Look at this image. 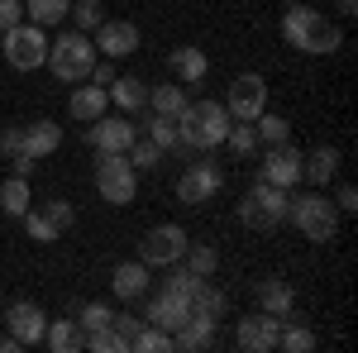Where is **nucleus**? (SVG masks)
Instances as JSON below:
<instances>
[{
    "instance_id": "nucleus-1",
    "label": "nucleus",
    "mask_w": 358,
    "mask_h": 353,
    "mask_svg": "<svg viewBox=\"0 0 358 353\" xmlns=\"http://www.w3.org/2000/svg\"><path fill=\"white\" fill-rule=\"evenodd\" d=\"M282 38L296 48V53H310V57H330L339 53V43H344V34L334 24L330 15H320L315 5H287V15H282Z\"/></svg>"
},
{
    "instance_id": "nucleus-2",
    "label": "nucleus",
    "mask_w": 358,
    "mask_h": 353,
    "mask_svg": "<svg viewBox=\"0 0 358 353\" xmlns=\"http://www.w3.org/2000/svg\"><path fill=\"white\" fill-rule=\"evenodd\" d=\"M229 110L224 101H187V110L177 115V134H182V148H192V153H210V148H220L224 134H229Z\"/></svg>"
},
{
    "instance_id": "nucleus-3",
    "label": "nucleus",
    "mask_w": 358,
    "mask_h": 353,
    "mask_svg": "<svg viewBox=\"0 0 358 353\" xmlns=\"http://www.w3.org/2000/svg\"><path fill=\"white\" fill-rule=\"evenodd\" d=\"M43 67L53 72L57 82H67V86L86 82L91 67H96V43H91V34H82V29H62L53 43H48Z\"/></svg>"
},
{
    "instance_id": "nucleus-4",
    "label": "nucleus",
    "mask_w": 358,
    "mask_h": 353,
    "mask_svg": "<svg viewBox=\"0 0 358 353\" xmlns=\"http://www.w3.org/2000/svg\"><path fill=\"white\" fill-rule=\"evenodd\" d=\"M287 219L296 224V234L310 239V244H334V234H339V206H334L330 196H320V191L292 196L287 201Z\"/></svg>"
},
{
    "instance_id": "nucleus-5",
    "label": "nucleus",
    "mask_w": 358,
    "mask_h": 353,
    "mask_svg": "<svg viewBox=\"0 0 358 353\" xmlns=\"http://www.w3.org/2000/svg\"><path fill=\"white\" fill-rule=\"evenodd\" d=\"M287 201H292V191L273 187V182H253L244 196V206H239V224H248V229H277L282 219H287Z\"/></svg>"
},
{
    "instance_id": "nucleus-6",
    "label": "nucleus",
    "mask_w": 358,
    "mask_h": 353,
    "mask_svg": "<svg viewBox=\"0 0 358 353\" xmlns=\"http://www.w3.org/2000/svg\"><path fill=\"white\" fill-rule=\"evenodd\" d=\"M96 191H101V201H110V206H129L138 196V172L129 167L124 153H101V158H96Z\"/></svg>"
},
{
    "instance_id": "nucleus-7",
    "label": "nucleus",
    "mask_w": 358,
    "mask_h": 353,
    "mask_svg": "<svg viewBox=\"0 0 358 353\" xmlns=\"http://www.w3.org/2000/svg\"><path fill=\"white\" fill-rule=\"evenodd\" d=\"M187 244H192V234H187L182 224H153V229L138 239V263H143V268H172V263H182Z\"/></svg>"
},
{
    "instance_id": "nucleus-8",
    "label": "nucleus",
    "mask_w": 358,
    "mask_h": 353,
    "mask_svg": "<svg viewBox=\"0 0 358 353\" xmlns=\"http://www.w3.org/2000/svg\"><path fill=\"white\" fill-rule=\"evenodd\" d=\"M43 57H48V34H43L38 24L5 29V62H10L15 72H34V67H43Z\"/></svg>"
},
{
    "instance_id": "nucleus-9",
    "label": "nucleus",
    "mask_w": 358,
    "mask_h": 353,
    "mask_svg": "<svg viewBox=\"0 0 358 353\" xmlns=\"http://www.w3.org/2000/svg\"><path fill=\"white\" fill-rule=\"evenodd\" d=\"M224 110H229V120H258L268 110V82L258 72H239L224 91Z\"/></svg>"
},
{
    "instance_id": "nucleus-10",
    "label": "nucleus",
    "mask_w": 358,
    "mask_h": 353,
    "mask_svg": "<svg viewBox=\"0 0 358 353\" xmlns=\"http://www.w3.org/2000/svg\"><path fill=\"white\" fill-rule=\"evenodd\" d=\"M224 187V172L210 158H196L182 177H177V201L182 206H206V201H215V191Z\"/></svg>"
},
{
    "instance_id": "nucleus-11",
    "label": "nucleus",
    "mask_w": 358,
    "mask_h": 353,
    "mask_svg": "<svg viewBox=\"0 0 358 353\" xmlns=\"http://www.w3.org/2000/svg\"><path fill=\"white\" fill-rule=\"evenodd\" d=\"M187 315H192V296H187V291H177V287L153 291L148 305H143V320H148V325H158V329H167V334H177V329L187 325Z\"/></svg>"
},
{
    "instance_id": "nucleus-12",
    "label": "nucleus",
    "mask_w": 358,
    "mask_h": 353,
    "mask_svg": "<svg viewBox=\"0 0 358 353\" xmlns=\"http://www.w3.org/2000/svg\"><path fill=\"white\" fill-rule=\"evenodd\" d=\"M134 138H138V129L124 115H101V120H91V129H86V143H91L96 153H129Z\"/></svg>"
},
{
    "instance_id": "nucleus-13",
    "label": "nucleus",
    "mask_w": 358,
    "mask_h": 353,
    "mask_svg": "<svg viewBox=\"0 0 358 353\" xmlns=\"http://www.w3.org/2000/svg\"><path fill=\"white\" fill-rule=\"evenodd\" d=\"M301 148H292V143H277V148H268L263 153V182H273V187H282V191H292L296 182H301Z\"/></svg>"
},
{
    "instance_id": "nucleus-14",
    "label": "nucleus",
    "mask_w": 358,
    "mask_h": 353,
    "mask_svg": "<svg viewBox=\"0 0 358 353\" xmlns=\"http://www.w3.org/2000/svg\"><path fill=\"white\" fill-rule=\"evenodd\" d=\"M277 329H282V320L268 315V310H258V315H244V320H239L234 344H239L244 353H273L277 349Z\"/></svg>"
},
{
    "instance_id": "nucleus-15",
    "label": "nucleus",
    "mask_w": 358,
    "mask_h": 353,
    "mask_svg": "<svg viewBox=\"0 0 358 353\" xmlns=\"http://www.w3.org/2000/svg\"><path fill=\"white\" fill-rule=\"evenodd\" d=\"M96 53L101 57H129L138 53V24H129V20H101V29H96Z\"/></svg>"
},
{
    "instance_id": "nucleus-16",
    "label": "nucleus",
    "mask_w": 358,
    "mask_h": 353,
    "mask_svg": "<svg viewBox=\"0 0 358 353\" xmlns=\"http://www.w3.org/2000/svg\"><path fill=\"white\" fill-rule=\"evenodd\" d=\"M5 325H10V334L20 339V349H29V344H43V325H48V315H43L34 301H15V305L5 310Z\"/></svg>"
},
{
    "instance_id": "nucleus-17",
    "label": "nucleus",
    "mask_w": 358,
    "mask_h": 353,
    "mask_svg": "<svg viewBox=\"0 0 358 353\" xmlns=\"http://www.w3.org/2000/svg\"><path fill=\"white\" fill-rule=\"evenodd\" d=\"M20 148H24L34 163H38V158H53L57 148H62V124H57V120H34V124H20Z\"/></svg>"
},
{
    "instance_id": "nucleus-18",
    "label": "nucleus",
    "mask_w": 358,
    "mask_h": 353,
    "mask_svg": "<svg viewBox=\"0 0 358 353\" xmlns=\"http://www.w3.org/2000/svg\"><path fill=\"white\" fill-rule=\"evenodd\" d=\"M106 110H110V91H106V86H96L91 77H86V82H77V91L67 96V115H72V120H82V124L101 120Z\"/></svg>"
},
{
    "instance_id": "nucleus-19",
    "label": "nucleus",
    "mask_w": 358,
    "mask_h": 353,
    "mask_svg": "<svg viewBox=\"0 0 358 353\" xmlns=\"http://www.w3.org/2000/svg\"><path fill=\"white\" fill-rule=\"evenodd\" d=\"M167 67H172V82L196 86V82H206V72H210V57L201 53L196 43H182V48H172V53H167Z\"/></svg>"
},
{
    "instance_id": "nucleus-20",
    "label": "nucleus",
    "mask_w": 358,
    "mask_h": 353,
    "mask_svg": "<svg viewBox=\"0 0 358 353\" xmlns=\"http://www.w3.org/2000/svg\"><path fill=\"white\" fill-rule=\"evenodd\" d=\"M258 310H268V315H277V320H287V315L296 310V287L282 282V277H263V282H258Z\"/></svg>"
},
{
    "instance_id": "nucleus-21",
    "label": "nucleus",
    "mask_w": 358,
    "mask_h": 353,
    "mask_svg": "<svg viewBox=\"0 0 358 353\" xmlns=\"http://www.w3.org/2000/svg\"><path fill=\"white\" fill-rule=\"evenodd\" d=\"M334 177H339V148L320 143L315 153L301 158V182H310V187H330Z\"/></svg>"
},
{
    "instance_id": "nucleus-22",
    "label": "nucleus",
    "mask_w": 358,
    "mask_h": 353,
    "mask_svg": "<svg viewBox=\"0 0 358 353\" xmlns=\"http://www.w3.org/2000/svg\"><path fill=\"white\" fill-rule=\"evenodd\" d=\"M215 320H206V315H187V325L177 329V334H172V349H182V353H201V349H210V344H215Z\"/></svg>"
},
{
    "instance_id": "nucleus-23",
    "label": "nucleus",
    "mask_w": 358,
    "mask_h": 353,
    "mask_svg": "<svg viewBox=\"0 0 358 353\" xmlns=\"http://www.w3.org/2000/svg\"><path fill=\"white\" fill-rule=\"evenodd\" d=\"M148 282H153V277H148V268H143L138 258H129V263H120V268L110 272V291L120 301H138L148 291Z\"/></svg>"
},
{
    "instance_id": "nucleus-24",
    "label": "nucleus",
    "mask_w": 358,
    "mask_h": 353,
    "mask_svg": "<svg viewBox=\"0 0 358 353\" xmlns=\"http://www.w3.org/2000/svg\"><path fill=\"white\" fill-rule=\"evenodd\" d=\"M106 91H110V106H120L124 115L148 106V82H138V77H115Z\"/></svg>"
},
{
    "instance_id": "nucleus-25",
    "label": "nucleus",
    "mask_w": 358,
    "mask_h": 353,
    "mask_svg": "<svg viewBox=\"0 0 358 353\" xmlns=\"http://www.w3.org/2000/svg\"><path fill=\"white\" fill-rule=\"evenodd\" d=\"M138 134L153 138V143H158L163 153H187V148H182V134H177V120H172V115H148Z\"/></svg>"
},
{
    "instance_id": "nucleus-26",
    "label": "nucleus",
    "mask_w": 358,
    "mask_h": 353,
    "mask_svg": "<svg viewBox=\"0 0 358 353\" xmlns=\"http://www.w3.org/2000/svg\"><path fill=\"white\" fill-rule=\"evenodd\" d=\"M82 325H77V320H48V325H43V344H48V349L53 353H77L82 349Z\"/></svg>"
},
{
    "instance_id": "nucleus-27",
    "label": "nucleus",
    "mask_w": 358,
    "mask_h": 353,
    "mask_svg": "<svg viewBox=\"0 0 358 353\" xmlns=\"http://www.w3.org/2000/svg\"><path fill=\"white\" fill-rule=\"evenodd\" d=\"M29 206H34V191H29V177H15V172H10V177H5V187H0V210H5V215H24Z\"/></svg>"
},
{
    "instance_id": "nucleus-28",
    "label": "nucleus",
    "mask_w": 358,
    "mask_h": 353,
    "mask_svg": "<svg viewBox=\"0 0 358 353\" xmlns=\"http://www.w3.org/2000/svg\"><path fill=\"white\" fill-rule=\"evenodd\" d=\"M148 106H153V115H182L187 110V91H182V82H163V86H148Z\"/></svg>"
},
{
    "instance_id": "nucleus-29",
    "label": "nucleus",
    "mask_w": 358,
    "mask_h": 353,
    "mask_svg": "<svg viewBox=\"0 0 358 353\" xmlns=\"http://www.w3.org/2000/svg\"><path fill=\"white\" fill-rule=\"evenodd\" d=\"M192 310L220 325V320H224V310H229V301H224V291H220V287H210V277H206V282L196 287V296H192Z\"/></svg>"
},
{
    "instance_id": "nucleus-30",
    "label": "nucleus",
    "mask_w": 358,
    "mask_h": 353,
    "mask_svg": "<svg viewBox=\"0 0 358 353\" xmlns=\"http://www.w3.org/2000/svg\"><path fill=\"white\" fill-rule=\"evenodd\" d=\"M67 10H72V0H24L29 24H38V29L62 24V20H67Z\"/></svg>"
},
{
    "instance_id": "nucleus-31",
    "label": "nucleus",
    "mask_w": 358,
    "mask_h": 353,
    "mask_svg": "<svg viewBox=\"0 0 358 353\" xmlns=\"http://www.w3.org/2000/svg\"><path fill=\"white\" fill-rule=\"evenodd\" d=\"M277 349H287V353H310L315 349V329H306L301 320H282V329H277Z\"/></svg>"
},
{
    "instance_id": "nucleus-32",
    "label": "nucleus",
    "mask_w": 358,
    "mask_h": 353,
    "mask_svg": "<svg viewBox=\"0 0 358 353\" xmlns=\"http://www.w3.org/2000/svg\"><path fill=\"white\" fill-rule=\"evenodd\" d=\"M253 129H258V143H263V148H277V143H292V124H287L282 115H268V110H263V115L253 120Z\"/></svg>"
},
{
    "instance_id": "nucleus-33",
    "label": "nucleus",
    "mask_w": 358,
    "mask_h": 353,
    "mask_svg": "<svg viewBox=\"0 0 358 353\" xmlns=\"http://www.w3.org/2000/svg\"><path fill=\"white\" fill-rule=\"evenodd\" d=\"M182 263H187L196 277H215V268H220V248L215 244H187Z\"/></svg>"
},
{
    "instance_id": "nucleus-34",
    "label": "nucleus",
    "mask_w": 358,
    "mask_h": 353,
    "mask_svg": "<svg viewBox=\"0 0 358 353\" xmlns=\"http://www.w3.org/2000/svg\"><path fill=\"white\" fill-rule=\"evenodd\" d=\"M129 349H134V353H172V334L143 320V325H138V334L129 339Z\"/></svg>"
},
{
    "instance_id": "nucleus-35",
    "label": "nucleus",
    "mask_w": 358,
    "mask_h": 353,
    "mask_svg": "<svg viewBox=\"0 0 358 353\" xmlns=\"http://www.w3.org/2000/svg\"><path fill=\"white\" fill-rule=\"evenodd\" d=\"M20 219H24V229H29V239H34V244H57V239H62V229H57V224L43 215L38 206H29Z\"/></svg>"
},
{
    "instance_id": "nucleus-36",
    "label": "nucleus",
    "mask_w": 358,
    "mask_h": 353,
    "mask_svg": "<svg viewBox=\"0 0 358 353\" xmlns=\"http://www.w3.org/2000/svg\"><path fill=\"white\" fill-rule=\"evenodd\" d=\"M224 148H229L234 158H248V153L258 148V129H253V120H234L229 134H224Z\"/></svg>"
},
{
    "instance_id": "nucleus-37",
    "label": "nucleus",
    "mask_w": 358,
    "mask_h": 353,
    "mask_svg": "<svg viewBox=\"0 0 358 353\" xmlns=\"http://www.w3.org/2000/svg\"><path fill=\"white\" fill-rule=\"evenodd\" d=\"M67 20L82 29V34H96V29H101V20H106V5H101V0H72Z\"/></svg>"
},
{
    "instance_id": "nucleus-38",
    "label": "nucleus",
    "mask_w": 358,
    "mask_h": 353,
    "mask_svg": "<svg viewBox=\"0 0 358 353\" xmlns=\"http://www.w3.org/2000/svg\"><path fill=\"white\" fill-rule=\"evenodd\" d=\"M124 158H129V167H134V172H153V167L163 163V148H158L153 138L138 134L134 143H129V153H124Z\"/></svg>"
},
{
    "instance_id": "nucleus-39",
    "label": "nucleus",
    "mask_w": 358,
    "mask_h": 353,
    "mask_svg": "<svg viewBox=\"0 0 358 353\" xmlns=\"http://www.w3.org/2000/svg\"><path fill=\"white\" fill-rule=\"evenodd\" d=\"M115 320V310L106 305V301H86L82 310H77V325H82V334H91V329H106Z\"/></svg>"
},
{
    "instance_id": "nucleus-40",
    "label": "nucleus",
    "mask_w": 358,
    "mask_h": 353,
    "mask_svg": "<svg viewBox=\"0 0 358 353\" xmlns=\"http://www.w3.org/2000/svg\"><path fill=\"white\" fill-rule=\"evenodd\" d=\"M82 349H91V353H124V344H120L115 329L106 325V329H91V334L82 339Z\"/></svg>"
},
{
    "instance_id": "nucleus-41",
    "label": "nucleus",
    "mask_w": 358,
    "mask_h": 353,
    "mask_svg": "<svg viewBox=\"0 0 358 353\" xmlns=\"http://www.w3.org/2000/svg\"><path fill=\"white\" fill-rule=\"evenodd\" d=\"M38 210L53 219L57 229H72V219H77V206H72V201H62V196H53V201H48V206H38Z\"/></svg>"
},
{
    "instance_id": "nucleus-42",
    "label": "nucleus",
    "mask_w": 358,
    "mask_h": 353,
    "mask_svg": "<svg viewBox=\"0 0 358 353\" xmlns=\"http://www.w3.org/2000/svg\"><path fill=\"white\" fill-rule=\"evenodd\" d=\"M138 325H143V320H138V315H115V320H110L115 339H120V344H124V353H129V339H134V334H138Z\"/></svg>"
},
{
    "instance_id": "nucleus-43",
    "label": "nucleus",
    "mask_w": 358,
    "mask_h": 353,
    "mask_svg": "<svg viewBox=\"0 0 358 353\" xmlns=\"http://www.w3.org/2000/svg\"><path fill=\"white\" fill-rule=\"evenodd\" d=\"M24 24V0H0V34Z\"/></svg>"
},
{
    "instance_id": "nucleus-44",
    "label": "nucleus",
    "mask_w": 358,
    "mask_h": 353,
    "mask_svg": "<svg viewBox=\"0 0 358 353\" xmlns=\"http://www.w3.org/2000/svg\"><path fill=\"white\" fill-rule=\"evenodd\" d=\"M0 153H5V158H20V153H24V148H20V124L0 129Z\"/></svg>"
},
{
    "instance_id": "nucleus-45",
    "label": "nucleus",
    "mask_w": 358,
    "mask_h": 353,
    "mask_svg": "<svg viewBox=\"0 0 358 353\" xmlns=\"http://www.w3.org/2000/svg\"><path fill=\"white\" fill-rule=\"evenodd\" d=\"M334 206H339V215H354V210H358V191L344 182V187L334 191Z\"/></svg>"
},
{
    "instance_id": "nucleus-46",
    "label": "nucleus",
    "mask_w": 358,
    "mask_h": 353,
    "mask_svg": "<svg viewBox=\"0 0 358 353\" xmlns=\"http://www.w3.org/2000/svg\"><path fill=\"white\" fill-rule=\"evenodd\" d=\"M115 77H120V72H115V62H110V57H106V62H96V67H91V82H96V86H110Z\"/></svg>"
},
{
    "instance_id": "nucleus-47",
    "label": "nucleus",
    "mask_w": 358,
    "mask_h": 353,
    "mask_svg": "<svg viewBox=\"0 0 358 353\" xmlns=\"http://www.w3.org/2000/svg\"><path fill=\"white\" fill-rule=\"evenodd\" d=\"M10 172H15V177H29V172H34V158H29V153L10 158Z\"/></svg>"
},
{
    "instance_id": "nucleus-48",
    "label": "nucleus",
    "mask_w": 358,
    "mask_h": 353,
    "mask_svg": "<svg viewBox=\"0 0 358 353\" xmlns=\"http://www.w3.org/2000/svg\"><path fill=\"white\" fill-rule=\"evenodd\" d=\"M0 353H20V339L15 334H0Z\"/></svg>"
},
{
    "instance_id": "nucleus-49",
    "label": "nucleus",
    "mask_w": 358,
    "mask_h": 353,
    "mask_svg": "<svg viewBox=\"0 0 358 353\" xmlns=\"http://www.w3.org/2000/svg\"><path fill=\"white\" fill-rule=\"evenodd\" d=\"M334 5H339V15H354L358 10V0H334Z\"/></svg>"
},
{
    "instance_id": "nucleus-50",
    "label": "nucleus",
    "mask_w": 358,
    "mask_h": 353,
    "mask_svg": "<svg viewBox=\"0 0 358 353\" xmlns=\"http://www.w3.org/2000/svg\"><path fill=\"white\" fill-rule=\"evenodd\" d=\"M282 5H296V0H282Z\"/></svg>"
}]
</instances>
